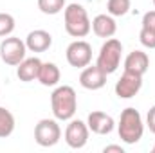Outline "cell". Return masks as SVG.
Masks as SVG:
<instances>
[{
  "label": "cell",
  "instance_id": "ac0fdd59",
  "mask_svg": "<svg viewBox=\"0 0 155 153\" xmlns=\"http://www.w3.org/2000/svg\"><path fill=\"white\" fill-rule=\"evenodd\" d=\"M67 0H38V9L43 15H58L65 9Z\"/></svg>",
  "mask_w": 155,
  "mask_h": 153
},
{
  "label": "cell",
  "instance_id": "603a6c76",
  "mask_svg": "<svg viewBox=\"0 0 155 153\" xmlns=\"http://www.w3.org/2000/svg\"><path fill=\"white\" fill-rule=\"evenodd\" d=\"M146 126L150 128L152 133H155V105L148 110V115H146Z\"/></svg>",
  "mask_w": 155,
  "mask_h": 153
},
{
  "label": "cell",
  "instance_id": "7402d4cb",
  "mask_svg": "<svg viewBox=\"0 0 155 153\" xmlns=\"http://www.w3.org/2000/svg\"><path fill=\"white\" fill-rule=\"evenodd\" d=\"M141 24H143L141 29H148V31H153L155 33V11H148V13H144Z\"/></svg>",
  "mask_w": 155,
  "mask_h": 153
},
{
  "label": "cell",
  "instance_id": "cb8c5ba5",
  "mask_svg": "<svg viewBox=\"0 0 155 153\" xmlns=\"http://www.w3.org/2000/svg\"><path fill=\"white\" fill-rule=\"evenodd\" d=\"M103 151L105 153H124V150H123V146H117V144H110V146H105L103 148Z\"/></svg>",
  "mask_w": 155,
  "mask_h": 153
},
{
  "label": "cell",
  "instance_id": "52a82bcc",
  "mask_svg": "<svg viewBox=\"0 0 155 153\" xmlns=\"http://www.w3.org/2000/svg\"><path fill=\"white\" fill-rule=\"evenodd\" d=\"M65 58H67V61H69L71 67H74V69H85L92 61V45L88 41H85V40H76V41H72L67 47Z\"/></svg>",
  "mask_w": 155,
  "mask_h": 153
},
{
  "label": "cell",
  "instance_id": "d6986e66",
  "mask_svg": "<svg viewBox=\"0 0 155 153\" xmlns=\"http://www.w3.org/2000/svg\"><path fill=\"white\" fill-rule=\"evenodd\" d=\"M132 7L130 0H108L107 2V13L110 16H124Z\"/></svg>",
  "mask_w": 155,
  "mask_h": 153
},
{
  "label": "cell",
  "instance_id": "8fae6325",
  "mask_svg": "<svg viewBox=\"0 0 155 153\" xmlns=\"http://www.w3.org/2000/svg\"><path fill=\"white\" fill-rule=\"evenodd\" d=\"M87 126L96 135H108V133H112L116 122H114L112 115L105 114V112H90L87 117Z\"/></svg>",
  "mask_w": 155,
  "mask_h": 153
},
{
  "label": "cell",
  "instance_id": "277c9868",
  "mask_svg": "<svg viewBox=\"0 0 155 153\" xmlns=\"http://www.w3.org/2000/svg\"><path fill=\"white\" fill-rule=\"evenodd\" d=\"M121 56H123V43L116 38H108L99 49V54H97V61L96 65L107 74H114L119 65H121Z\"/></svg>",
  "mask_w": 155,
  "mask_h": 153
},
{
  "label": "cell",
  "instance_id": "484cf974",
  "mask_svg": "<svg viewBox=\"0 0 155 153\" xmlns=\"http://www.w3.org/2000/svg\"><path fill=\"white\" fill-rule=\"evenodd\" d=\"M152 2H153V5H155V0H152Z\"/></svg>",
  "mask_w": 155,
  "mask_h": 153
},
{
  "label": "cell",
  "instance_id": "5b68a950",
  "mask_svg": "<svg viewBox=\"0 0 155 153\" xmlns=\"http://www.w3.org/2000/svg\"><path fill=\"white\" fill-rule=\"evenodd\" d=\"M61 139V128L58 124V119H40L35 126V141L41 148L56 146Z\"/></svg>",
  "mask_w": 155,
  "mask_h": 153
},
{
  "label": "cell",
  "instance_id": "30bf717a",
  "mask_svg": "<svg viewBox=\"0 0 155 153\" xmlns=\"http://www.w3.org/2000/svg\"><path fill=\"white\" fill-rule=\"evenodd\" d=\"M79 85L87 90H99L107 85V74L97 65H87L79 74Z\"/></svg>",
  "mask_w": 155,
  "mask_h": 153
},
{
  "label": "cell",
  "instance_id": "7c38bea8",
  "mask_svg": "<svg viewBox=\"0 0 155 153\" xmlns=\"http://www.w3.org/2000/svg\"><path fill=\"white\" fill-rule=\"evenodd\" d=\"M148 67H150V58L143 50H132L124 58V70L126 72H134L137 76H144Z\"/></svg>",
  "mask_w": 155,
  "mask_h": 153
},
{
  "label": "cell",
  "instance_id": "5bb4252c",
  "mask_svg": "<svg viewBox=\"0 0 155 153\" xmlns=\"http://www.w3.org/2000/svg\"><path fill=\"white\" fill-rule=\"evenodd\" d=\"M41 60L40 58H25L20 65H16V77L24 83H31L35 79H38L40 69H41Z\"/></svg>",
  "mask_w": 155,
  "mask_h": 153
},
{
  "label": "cell",
  "instance_id": "9a60e30c",
  "mask_svg": "<svg viewBox=\"0 0 155 153\" xmlns=\"http://www.w3.org/2000/svg\"><path fill=\"white\" fill-rule=\"evenodd\" d=\"M92 31L99 38H105V40L112 38L117 31V24L114 20V16H110V15H97V16H94Z\"/></svg>",
  "mask_w": 155,
  "mask_h": 153
},
{
  "label": "cell",
  "instance_id": "ba28073f",
  "mask_svg": "<svg viewBox=\"0 0 155 153\" xmlns=\"http://www.w3.org/2000/svg\"><path fill=\"white\" fill-rule=\"evenodd\" d=\"M88 133H90V130H88L87 122H83L79 119H71V122L65 128V142L72 150H81L88 142Z\"/></svg>",
  "mask_w": 155,
  "mask_h": 153
},
{
  "label": "cell",
  "instance_id": "3957f363",
  "mask_svg": "<svg viewBox=\"0 0 155 153\" xmlns=\"http://www.w3.org/2000/svg\"><path fill=\"white\" fill-rule=\"evenodd\" d=\"M117 133H119V139L124 144H137L143 139L144 122H143L141 114L135 108L128 106L121 112L119 122H117Z\"/></svg>",
  "mask_w": 155,
  "mask_h": 153
},
{
  "label": "cell",
  "instance_id": "ffe728a7",
  "mask_svg": "<svg viewBox=\"0 0 155 153\" xmlns=\"http://www.w3.org/2000/svg\"><path fill=\"white\" fill-rule=\"evenodd\" d=\"M15 18L9 13H0V38L11 36V33L15 31Z\"/></svg>",
  "mask_w": 155,
  "mask_h": 153
},
{
  "label": "cell",
  "instance_id": "7a4b0ae2",
  "mask_svg": "<svg viewBox=\"0 0 155 153\" xmlns=\"http://www.w3.org/2000/svg\"><path fill=\"white\" fill-rule=\"evenodd\" d=\"M63 24L65 31L72 38H85L92 31V22L88 18L87 9L81 4H69L63 9Z\"/></svg>",
  "mask_w": 155,
  "mask_h": 153
},
{
  "label": "cell",
  "instance_id": "8992f818",
  "mask_svg": "<svg viewBox=\"0 0 155 153\" xmlns=\"http://www.w3.org/2000/svg\"><path fill=\"white\" fill-rule=\"evenodd\" d=\"M25 52H27V45L25 41L16 36H5L0 43V58L5 65L16 67L25 60Z\"/></svg>",
  "mask_w": 155,
  "mask_h": 153
},
{
  "label": "cell",
  "instance_id": "2e32d148",
  "mask_svg": "<svg viewBox=\"0 0 155 153\" xmlns=\"http://www.w3.org/2000/svg\"><path fill=\"white\" fill-rule=\"evenodd\" d=\"M60 77H61V72H60V69H58L56 63H52V61L41 63V69H40V74H38V81L43 86H56V85L60 83Z\"/></svg>",
  "mask_w": 155,
  "mask_h": 153
},
{
  "label": "cell",
  "instance_id": "e0dca14e",
  "mask_svg": "<svg viewBox=\"0 0 155 153\" xmlns=\"http://www.w3.org/2000/svg\"><path fill=\"white\" fill-rule=\"evenodd\" d=\"M15 115L11 114L7 108L0 106V139L9 137L15 132Z\"/></svg>",
  "mask_w": 155,
  "mask_h": 153
},
{
  "label": "cell",
  "instance_id": "9c48e42d",
  "mask_svg": "<svg viewBox=\"0 0 155 153\" xmlns=\"http://www.w3.org/2000/svg\"><path fill=\"white\" fill-rule=\"evenodd\" d=\"M141 88H143V76L124 70L116 83V96L119 99H132L134 96L139 94Z\"/></svg>",
  "mask_w": 155,
  "mask_h": 153
},
{
  "label": "cell",
  "instance_id": "d4e9b609",
  "mask_svg": "<svg viewBox=\"0 0 155 153\" xmlns=\"http://www.w3.org/2000/svg\"><path fill=\"white\" fill-rule=\"evenodd\" d=\"M152 151H153V153H155V144H153V148H152Z\"/></svg>",
  "mask_w": 155,
  "mask_h": 153
},
{
  "label": "cell",
  "instance_id": "44dd1931",
  "mask_svg": "<svg viewBox=\"0 0 155 153\" xmlns=\"http://www.w3.org/2000/svg\"><path fill=\"white\" fill-rule=\"evenodd\" d=\"M139 41L146 47V49H155V33L148 29H141L139 33Z\"/></svg>",
  "mask_w": 155,
  "mask_h": 153
},
{
  "label": "cell",
  "instance_id": "4fadbf2b",
  "mask_svg": "<svg viewBox=\"0 0 155 153\" xmlns=\"http://www.w3.org/2000/svg\"><path fill=\"white\" fill-rule=\"evenodd\" d=\"M25 45H27V50H31V52H45L52 45V36H51V33H47L43 29H35L27 34Z\"/></svg>",
  "mask_w": 155,
  "mask_h": 153
},
{
  "label": "cell",
  "instance_id": "6da1fadb",
  "mask_svg": "<svg viewBox=\"0 0 155 153\" xmlns=\"http://www.w3.org/2000/svg\"><path fill=\"white\" fill-rule=\"evenodd\" d=\"M51 108L52 115L58 121H71L78 110V96L76 90L69 85L56 86L51 94Z\"/></svg>",
  "mask_w": 155,
  "mask_h": 153
}]
</instances>
